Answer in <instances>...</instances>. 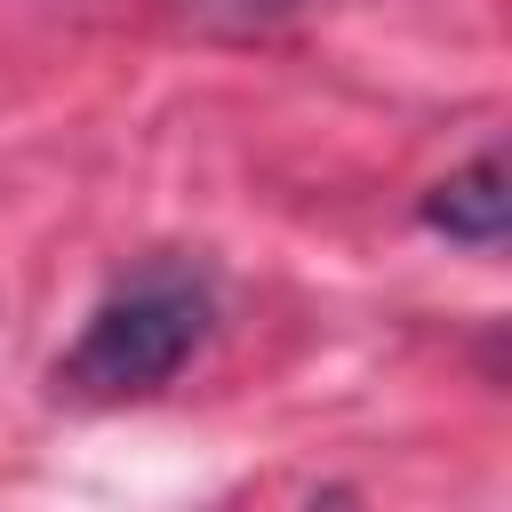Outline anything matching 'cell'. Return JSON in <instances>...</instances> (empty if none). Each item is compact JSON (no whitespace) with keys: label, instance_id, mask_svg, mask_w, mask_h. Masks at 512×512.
<instances>
[{"label":"cell","instance_id":"6da1fadb","mask_svg":"<svg viewBox=\"0 0 512 512\" xmlns=\"http://www.w3.org/2000/svg\"><path fill=\"white\" fill-rule=\"evenodd\" d=\"M200 336H208V288L176 264H152L88 312L80 344L56 360V392H72V400H144L192 360Z\"/></svg>","mask_w":512,"mask_h":512},{"label":"cell","instance_id":"7a4b0ae2","mask_svg":"<svg viewBox=\"0 0 512 512\" xmlns=\"http://www.w3.org/2000/svg\"><path fill=\"white\" fill-rule=\"evenodd\" d=\"M424 224H432V232H448V240H464V248H496V240H504V224H512L504 160H496V152H480L472 168H456L448 184H432V192H424Z\"/></svg>","mask_w":512,"mask_h":512},{"label":"cell","instance_id":"3957f363","mask_svg":"<svg viewBox=\"0 0 512 512\" xmlns=\"http://www.w3.org/2000/svg\"><path fill=\"white\" fill-rule=\"evenodd\" d=\"M184 8H200V16H216V24H264V16H280V8H296V0H184Z\"/></svg>","mask_w":512,"mask_h":512}]
</instances>
